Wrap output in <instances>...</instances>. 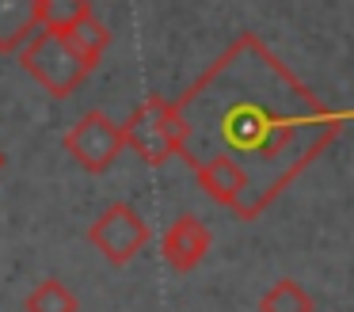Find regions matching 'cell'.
Returning a JSON list of instances; mask_svg holds the SVG:
<instances>
[{
  "instance_id": "6",
  "label": "cell",
  "mask_w": 354,
  "mask_h": 312,
  "mask_svg": "<svg viewBox=\"0 0 354 312\" xmlns=\"http://www.w3.org/2000/svg\"><path fill=\"white\" fill-rule=\"evenodd\" d=\"M209 244H214L209 228L202 225L198 217L183 213V217H176L168 228H164V236H160V259L176 274H191L194 266L209 255Z\"/></svg>"
},
{
  "instance_id": "1",
  "label": "cell",
  "mask_w": 354,
  "mask_h": 312,
  "mask_svg": "<svg viewBox=\"0 0 354 312\" xmlns=\"http://www.w3.org/2000/svg\"><path fill=\"white\" fill-rule=\"evenodd\" d=\"M346 118L343 107H328L252 30L232 38L171 103L176 156L187 167L209 156L240 167V221L263 217L286 187L335 145Z\"/></svg>"
},
{
  "instance_id": "13",
  "label": "cell",
  "mask_w": 354,
  "mask_h": 312,
  "mask_svg": "<svg viewBox=\"0 0 354 312\" xmlns=\"http://www.w3.org/2000/svg\"><path fill=\"white\" fill-rule=\"evenodd\" d=\"M0 172H4V152H0Z\"/></svg>"
},
{
  "instance_id": "9",
  "label": "cell",
  "mask_w": 354,
  "mask_h": 312,
  "mask_svg": "<svg viewBox=\"0 0 354 312\" xmlns=\"http://www.w3.org/2000/svg\"><path fill=\"white\" fill-rule=\"evenodd\" d=\"M39 30L35 0H0V53H16Z\"/></svg>"
},
{
  "instance_id": "4",
  "label": "cell",
  "mask_w": 354,
  "mask_h": 312,
  "mask_svg": "<svg viewBox=\"0 0 354 312\" xmlns=\"http://www.w3.org/2000/svg\"><path fill=\"white\" fill-rule=\"evenodd\" d=\"M65 149H69V156L77 160L84 172L103 175V172H111V164H115V160L122 156V149H126L122 126L111 122L103 111H88L80 122L69 126V134H65Z\"/></svg>"
},
{
  "instance_id": "5",
  "label": "cell",
  "mask_w": 354,
  "mask_h": 312,
  "mask_svg": "<svg viewBox=\"0 0 354 312\" xmlns=\"http://www.w3.org/2000/svg\"><path fill=\"white\" fill-rule=\"evenodd\" d=\"M88 240L107 263L126 266L149 244V225L138 217L130 202H111L88 228Z\"/></svg>"
},
{
  "instance_id": "7",
  "label": "cell",
  "mask_w": 354,
  "mask_h": 312,
  "mask_svg": "<svg viewBox=\"0 0 354 312\" xmlns=\"http://www.w3.org/2000/svg\"><path fill=\"white\" fill-rule=\"evenodd\" d=\"M191 172H194V179H198V187L206 190L217 205H225V210L236 213L240 198H244V175H240V167L232 164V160L209 156V160L191 164Z\"/></svg>"
},
{
  "instance_id": "3",
  "label": "cell",
  "mask_w": 354,
  "mask_h": 312,
  "mask_svg": "<svg viewBox=\"0 0 354 312\" xmlns=\"http://www.w3.org/2000/svg\"><path fill=\"white\" fill-rule=\"evenodd\" d=\"M122 141L141 164L160 167L176 156V126H171V103L164 95H149L130 118L122 122Z\"/></svg>"
},
{
  "instance_id": "8",
  "label": "cell",
  "mask_w": 354,
  "mask_h": 312,
  "mask_svg": "<svg viewBox=\"0 0 354 312\" xmlns=\"http://www.w3.org/2000/svg\"><path fill=\"white\" fill-rule=\"evenodd\" d=\"M57 35L69 42V50L77 53L80 61H84L88 68H95L103 61V53H107V46H111V27H103L100 19H95L92 12L88 15H80L77 23H69L65 30H57Z\"/></svg>"
},
{
  "instance_id": "2",
  "label": "cell",
  "mask_w": 354,
  "mask_h": 312,
  "mask_svg": "<svg viewBox=\"0 0 354 312\" xmlns=\"http://www.w3.org/2000/svg\"><path fill=\"white\" fill-rule=\"evenodd\" d=\"M16 53H19V65H24L27 73L42 84V91L54 95V99H69L73 91L88 80V73H92V68L69 50V42H65L57 30L39 27Z\"/></svg>"
},
{
  "instance_id": "12",
  "label": "cell",
  "mask_w": 354,
  "mask_h": 312,
  "mask_svg": "<svg viewBox=\"0 0 354 312\" xmlns=\"http://www.w3.org/2000/svg\"><path fill=\"white\" fill-rule=\"evenodd\" d=\"M88 12H92V0H35V15H39L42 30H65Z\"/></svg>"
},
{
  "instance_id": "11",
  "label": "cell",
  "mask_w": 354,
  "mask_h": 312,
  "mask_svg": "<svg viewBox=\"0 0 354 312\" xmlns=\"http://www.w3.org/2000/svg\"><path fill=\"white\" fill-rule=\"evenodd\" d=\"M24 309L27 312H77V297H73V289L62 278H46L27 293Z\"/></svg>"
},
{
  "instance_id": "10",
  "label": "cell",
  "mask_w": 354,
  "mask_h": 312,
  "mask_svg": "<svg viewBox=\"0 0 354 312\" xmlns=\"http://www.w3.org/2000/svg\"><path fill=\"white\" fill-rule=\"evenodd\" d=\"M259 312H316V301L301 282L293 278H278L274 286L263 293Z\"/></svg>"
}]
</instances>
